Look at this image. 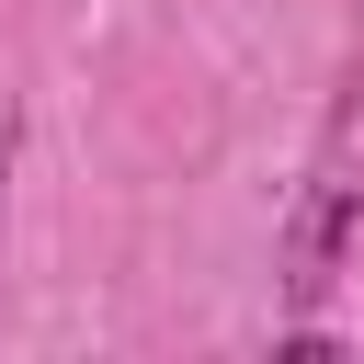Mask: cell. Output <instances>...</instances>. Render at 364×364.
I'll return each instance as SVG.
<instances>
[{"label":"cell","instance_id":"cell-1","mask_svg":"<svg viewBox=\"0 0 364 364\" xmlns=\"http://www.w3.org/2000/svg\"><path fill=\"white\" fill-rule=\"evenodd\" d=\"M341 250H353V182L318 171L307 205H296V228H284V307L296 318H318V296L341 284Z\"/></svg>","mask_w":364,"mask_h":364},{"label":"cell","instance_id":"cell-2","mask_svg":"<svg viewBox=\"0 0 364 364\" xmlns=\"http://www.w3.org/2000/svg\"><path fill=\"white\" fill-rule=\"evenodd\" d=\"M330 353H341L330 318H284V330H273V364H330Z\"/></svg>","mask_w":364,"mask_h":364},{"label":"cell","instance_id":"cell-3","mask_svg":"<svg viewBox=\"0 0 364 364\" xmlns=\"http://www.w3.org/2000/svg\"><path fill=\"white\" fill-rule=\"evenodd\" d=\"M11 171H23V114H0V228H11Z\"/></svg>","mask_w":364,"mask_h":364}]
</instances>
